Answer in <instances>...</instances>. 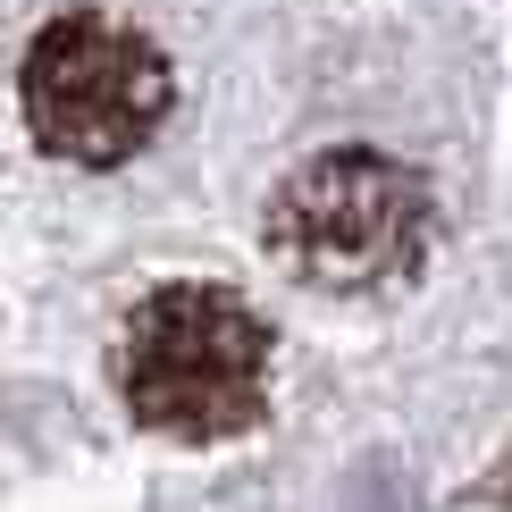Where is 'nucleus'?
Here are the masks:
<instances>
[{
  "instance_id": "1",
  "label": "nucleus",
  "mask_w": 512,
  "mask_h": 512,
  "mask_svg": "<svg viewBox=\"0 0 512 512\" xmlns=\"http://www.w3.org/2000/svg\"><path fill=\"white\" fill-rule=\"evenodd\" d=\"M118 395L143 429L219 445L269 412V328L227 286H160L118 336Z\"/></svg>"
},
{
  "instance_id": "2",
  "label": "nucleus",
  "mask_w": 512,
  "mask_h": 512,
  "mask_svg": "<svg viewBox=\"0 0 512 512\" xmlns=\"http://www.w3.org/2000/svg\"><path fill=\"white\" fill-rule=\"evenodd\" d=\"M437 236V202L387 152H319L269 202V252L303 286H387L412 277Z\"/></svg>"
},
{
  "instance_id": "3",
  "label": "nucleus",
  "mask_w": 512,
  "mask_h": 512,
  "mask_svg": "<svg viewBox=\"0 0 512 512\" xmlns=\"http://www.w3.org/2000/svg\"><path fill=\"white\" fill-rule=\"evenodd\" d=\"M168 59L143 42L135 26L101 9L51 17L34 34L26 68H17V101H26V126L42 152L76 160V168H118L135 160L143 143L160 135L168 118Z\"/></svg>"
}]
</instances>
